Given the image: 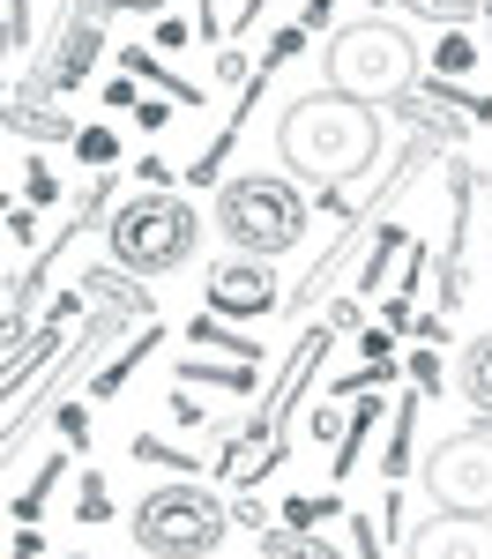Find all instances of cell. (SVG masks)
Listing matches in <instances>:
<instances>
[{
	"label": "cell",
	"instance_id": "obj_22",
	"mask_svg": "<svg viewBox=\"0 0 492 559\" xmlns=\"http://www.w3.org/2000/svg\"><path fill=\"white\" fill-rule=\"evenodd\" d=\"M75 157H83V165H112V157H120V134L112 128H83L75 134Z\"/></svg>",
	"mask_w": 492,
	"mask_h": 559
},
{
	"label": "cell",
	"instance_id": "obj_34",
	"mask_svg": "<svg viewBox=\"0 0 492 559\" xmlns=\"http://www.w3.org/2000/svg\"><path fill=\"white\" fill-rule=\"evenodd\" d=\"M112 15H157V8H172V0H105Z\"/></svg>",
	"mask_w": 492,
	"mask_h": 559
},
{
	"label": "cell",
	"instance_id": "obj_5",
	"mask_svg": "<svg viewBox=\"0 0 492 559\" xmlns=\"http://www.w3.org/2000/svg\"><path fill=\"white\" fill-rule=\"evenodd\" d=\"M321 68H328V90H344V97H365V105H396L418 90V45L403 23H381V15H365V23H344L328 52H321Z\"/></svg>",
	"mask_w": 492,
	"mask_h": 559
},
{
	"label": "cell",
	"instance_id": "obj_6",
	"mask_svg": "<svg viewBox=\"0 0 492 559\" xmlns=\"http://www.w3.org/2000/svg\"><path fill=\"white\" fill-rule=\"evenodd\" d=\"M433 515H492V426H463L425 448Z\"/></svg>",
	"mask_w": 492,
	"mask_h": 559
},
{
	"label": "cell",
	"instance_id": "obj_20",
	"mask_svg": "<svg viewBox=\"0 0 492 559\" xmlns=\"http://www.w3.org/2000/svg\"><path fill=\"white\" fill-rule=\"evenodd\" d=\"M52 350H60V329H38V344H31V350H8V388H23V373H38Z\"/></svg>",
	"mask_w": 492,
	"mask_h": 559
},
{
	"label": "cell",
	"instance_id": "obj_7",
	"mask_svg": "<svg viewBox=\"0 0 492 559\" xmlns=\"http://www.w3.org/2000/svg\"><path fill=\"white\" fill-rule=\"evenodd\" d=\"M105 0H68V15H60V38L52 52L38 60V75L23 83V105H38V97H68V90L89 83V68H97V52H105Z\"/></svg>",
	"mask_w": 492,
	"mask_h": 559
},
{
	"label": "cell",
	"instance_id": "obj_28",
	"mask_svg": "<svg viewBox=\"0 0 492 559\" xmlns=\"http://www.w3.org/2000/svg\"><path fill=\"white\" fill-rule=\"evenodd\" d=\"M358 350H365V366H388V336L381 329H358Z\"/></svg>",
	"mask_w": 492,
	"mask_h": 559
},
{
	"label": "cell",
	"instance_id": "obj_15",
	"mask_svg": "<svg viewBox=\"0 0 492 559\" xmlns=\"http://www.w3.org/2000/svg\"><path fill=\"white\" fill-rule=\"evenodd\" d=\"M187 344H194V350H224L231 366H262V344L231 336V329H217V321H187Z\"/></svg>",
	"mask_w": 492,
	"mask_h": 559
},
{
	"label": "cell",
	"instance_id": "obj_2",
	"mask_svg": "<svg viewBox=\"0 0 492 559\" xmlns=\"http://www.w3.org/2000/svg\"><path fill=\"white\" fill-rule=\"evenodd\" d=\"M105 247H112V269L134 276V284L172 276L179 261H194V247H202V216H194V202H179L172 187H134L105 224Z\"/></svg>",
	"mask_w": 492,
	"mask_h": 559
},
{
	"label": "cell",
	"instance_id": "obj_25",
	"mask_svg": "<svg viewBox=\"0 0 492 559\" xmlns=\"http://www.w3.org/2000/svg\"><path fill=\"white\" fill-rule=\"evenodd\" d=\"M299 45H307V31H299V23H284V31H276V45L262 52V75H276V68H284V60H291Z\"/></svg>",
	"mask_w": 492,
	"mask_h": 559
},
{
	"label": "cell",
	"instance_id": "obj_31",
	"mask_svg": "<svg viewBox=\"0 0 492 559\" xmlns=\"http://www.w3.org/2000/svg\"><path fill=\"white\" fill-rule=\"evenodd\" d=\"M231 522H247V530H268V515H262V500H231Z\"/></svg>",
	"mask_w": 492,
	"mask_h": 559
},
{
	"label": "cell",
	"instance_id": "obj_13",
	"mask_svg": "<svg viewBox=\"0 0 492 559\" xmlns=\"http://www.w3.org/2000/svg\"><path fill=\"white\" fill-rule=\"evenodd\" d=\"M120 75H134V83H165V97H172V105H202V83H179L172 68H165L157 52H142V45H128V52H120Z\"/></svg>",
	"mask_w": 492,
	"mask_h": 559
},
{
	"label": "cell",
	"instance_id": "obj_19",
	"mask_svg": "<svg viewBox=\"0 0 492 559\" xmlns=\"http://www.w3.org/2000/svg\"><path fill=\"white\" fill-rule=\"evenodd\" d=\"M470 68H478V38H470V31H441L433 75H470Z\"/></svg>",
	"mask_w": 492,
	"mask_h": 559
},
{
	"label": "cell",
	"instance_id": "obj_26",
	"mask_svg": "<svg viewBox=\"0 0 492 559\" xmlns=\"http://www.w3.org/2000/svg\"><path fill=\"white\" fill-rule=\"evenodd\" d=\"M410 388H418V395L441 388V350H410Z\"/></svg>",
	"mask_w": 492,
	"mask_h": 559
},
{
	"label": "cell",
	"instance_id": "obj_11",
	"mask_svg": "<svg viewBox=\"0 0 492 559\" xmlns=\"http://www.w3.org/2000/svg\"><path fill=\"white\" fill-rule=\"evenodd\" d=\"M470 165L447 173V194H455V224H447V254H441V306H463V231H470Z\"/></svg>",
	"mask_w": 492,
	"mask_h": 559
},
{
	"label": "cell",
	"instance_id": "obj_23",
	"mask_svg": "<svg viewBox=\"0 0 492 559\" xmlns=\"http://www.w3.org/2000/svg\"><path fill=\"white\" fill-rule=\"evenodd\" d=\"M75 515H83V522H105V515H112V500H105V477H97V471H83V492H75Z\"/></svg>",
	"mask_w": 492,
	"mask_h": 559
},
{
	"label": "cell",
	"instance_id": "obj_17",
	"mask_svg": "<svg viewBox=\"0 0 492 559\" xmlns=\"http://www.w3.org/2000/svg\"><path fill=\"white\" fill-rule=\"evenodd\" d=\"M410 432H418V395H403V403H396V440H388V455H381V471H388V477L410 471Z\"/></svg>",
	"mask_w": 492,
	"mask_h": 559
},
{
	"label": "cell",
	"instance_id": "obj_1",
	"mask_svg": "<svg viewBox=\"0 0 492 559\" xmlns=\"http://www.w3.org/2000/svg\"><path fill=\"white\" fill-rule=\"evenodd\" d=\"M276 150H284V165L299 179H313L328 194L344 179L373 173V157H381V105L344 97V90H307L299 105H284Z\"/></svg>",
	"mask_w": 492,
	"mask_h": 559
},
{
	"label": "cell",
	"instance_id": "obj_36",
	"mask_svg": "<svg viewBox=\"0 0 492 559\" xmlns=\"http://www.w3.org/2000/svg\"><path fill=\"white\" fill-rule=\"evenodd\" d=\"M373 8H381V0H373Z\"/></svg>",
	"mask_w": 492,
	"mask_h": 559
},
{
	"label": "cell",
	"instance_id": "obj_35",
	"mask_svg": "<svg viewBox=\"0 0 492 559\" xmlns=\"http://www.w3.org/2000/svg\"><path fill=\"white\" fill-rule=\"evenodd\" d=\"M45 545H38V530H15V545H8V559H38Z\"/></svg>",
	"mask_w": 492,
	"mask_h": 559
},
{
	"label": "cell",
	"instance_id": "obj_29",
	"mask_svg": "<svg viewBox=\"0 0 492 559\" xmlns=\"http://www.w3.org/2000/svg\"><path fill=\"white\" fill-rule=\"evenodd\" d=\"M105 105H112V112H128V105H142V97H134V75H120V83H105Z\"/></svg>",
	"mask_w": 492,
	"mask_h": 559
},
{
	"label": "cell",
	"instance_id": "obj_27",
	"mask_svg": "<svg viewBox=\"0 0 492 559\" xmlns=\"http://www.w3.org/2000/svg\"><path fill=\"white\" fill-rule=\"evenodd\" d=\"M351 545H358V559H381V530L358 515V522H351Z\"/></svg>",
	"mask_w": 492,
	"mask_h": 559
},
{
	"label": "cell",
	"instance_id": "obj_3",
	"mask_svg": "<svg viewBox=\"0 0 492 559\" xmlns=\"http://www.w3.org/2000/svg\"><path fill=\"white\" fill-rule=\"evenodd\" d=\"M134 552L142 559H209L231 537V500L202 477H165L134 508Z\"/></svg>",
	"mask_w": 492,
	"mask_h": 559
},
{
	"label": "cell",
	"instance_id": "obj_21",
	"mask_svg": "<svg viewBox=\"0 0 492 559\" xmlns=\"http://www.w3.org/2000/svg\"><path fill=\"white\" fill-rule=\"evenodd\" d=\"M321 515H336V492H299V500H284V522H291V530H313Z\"/></svg>",
	"mask_w": 492,
	"mask_h": 559
},
{
	"label": "cell",
	"instance_id": "obj_18",
	"mask_svg": "<svg viewBox=\"0 0 492 559\" xmlns=\"http://www.w3.org/2000/svg\"><path fill=\"white\" fill-rule=\"evenodd\" d=\"M179 381H217V388H231V395H247V388L262 381V366H202V358H187Z\"/></svg>",
	"mask_w": 492,
	"mask_h": 559
},
{
	"label": "cell",
	"instance_id": "obj_16",
	"mask_svg": "<svg viewBox=\"0 0 492 559\" xmlns=\"http://www.w3.org/2000/svg\"><path fill=\"white\" fill-rule=\"evenodd\" d=\"M60 471H68V455H52V463H38V477H31V485H23V492H15V500H8V508H15V522H23V530H31V522L45 515V492H52V485H60Z\"/></svg>",
	"mask_w": 492,
	"mask_h": 559
},
{
	"label": "cell",
	"instance_id": "obj_33",
	"mask_svg": "<svg viewBox=\"0 0 492 559\" xmlns=\"http://www.w3.org/2000/svg\"><path fill=\"white\" fill-rule=\"evenodd\" d=\"M187 38H194V23H157V45H165V52H179Z\"/></svg>",
	"mask_w": 492,
	"mask_h": 559
},
{
	"label": "cell",
	"instance_id": "obj_4",
	"mask_svg": "<svg viewBox=\"0 0 492 559\" xmlns=\"http://www.w3.org/2000/svg\"><path fill=\"white\" fill-rule=\"evenodd\" d=\"M307 194L284 173H231L217 187V231L254 261H276L307 239Z\"/></svg>",
	"mask_w": 492,
	"mask_h": 559
},
{
	"label": "cell",
	"instance_id": "obj_10",
	"mask_svg": "<svg viewBox=\"0 0 492 559\" xmlns=\"http://www.w3.org/2000/svg\"><path fill=\"white\" fill-rule=\"evenodd\" d=\"M396 112L410 120V142H425V150H447V142H463V120L447 112V97L441 90H410V97H396Z\"/></svg>",
	"mask_w": 492,
	"mask_h": 559
},
{
	"label": "cell",
	"instance_id": "obj_24",
	"mask_svg": "<svg viewBox=\"0 0 492 559\" xmlns=\"http://www.w3.org/2000/svg\"><path fill=\"white\" fill-rule=\"evenodd\" d=\"M388 254H396V231H381V239H373V254H365V269H358V292H381V269H388Z\"/></svg>",
	"mask_w": 492,
	"mask_h": 559
},
{
	"label": "cell",
	"instance_id": "obj_12",
	"mask_svg": "<svg viewBox=\"0 0 492 559\" xmlns=\"http://www.w3.org/2000/svg\"><path fill=\"white\" fill-rule=\"evenodd\" d=\"M455 388H463V403L492 426V329L463 344V358H455Z\"/></svg>",
	"mask_w": 492,
	"mask_h": 559
},
{
	"label": "cell",
	"instance_id": "obj_14",
	"mask_svg": "<svg viewBox=\"0 0 492 559\" xmlns=\"http://www.w3.org/2000/svg\"><path fill=\"white\" fill-rule=\"evenodd\" d=\"M157 336H165V329H157V321H142V336H134L112 366H97V373H89V395H97V403H105V395H120V388H128V373L149 358V350H157Z\"/></svg>",
	"mask_w": 492,
	"mask_h": 559
},
{
	"label": "cell",
	"instance_id": "obj_32",
	"mask_svg": "<svg viewBox=\"0 0 492 559\" xmlns=\"http://www.w3.org/2000/svg\"><path fill=\"white\" fill-rule=\"evenodd\" d=\"M134 120H142V128H165V120H172V105H157V97H142V105H134Z\"/></svg>",
	"mask_w": 492,
	"mask_h": 559
},
{
	"label": "cell",
	"instance_id": "obj_8",
	"mask_svg": "<svg viewBox=\"0 0 492 559\" xmlns=\"http://www.w3.org/2000/svg\"><path fill=\"white\" fill-rule=\"evenodd\" d=\"M202 299H209L217 321H262V313L284 306V292H276V269H268V261L239 254V261H217V269H209Z\"/></svg>",
	"mask_w": 492,
	"mask_h": 559
},
{
	"label": "cell",
	"instance_id": "obj_9",
	"mask_svg": "<svg viewBox=\"0 0 492 559\" xmlns=\"http://www.w3.org/2000/svg\"><path fill=\"white\" fill-rule=\"evenodd\" d=\"M403 559H492V515H425L403 537Z\"/></svg>",
	"mask_w": 492,
	"mask_h": 559
},
{
	"label": "cell",
	"instance_id": "obj_30",
	"mask_svg": "<svg viewBox=\"0 0 492 559\" xmlns=\"http://www.w3.org/2000/svg\"><path fill=\"white\" fill-rule=\"evenodd\" d=\"M23 187H31V210H38V202H52V173H45V165H31V173H23Z\"/></svg>",
	"mask_w": 492,
	"mask_h": 559
}]
</instances>
